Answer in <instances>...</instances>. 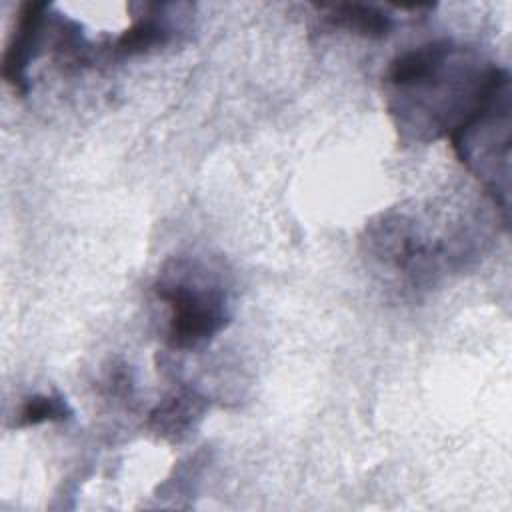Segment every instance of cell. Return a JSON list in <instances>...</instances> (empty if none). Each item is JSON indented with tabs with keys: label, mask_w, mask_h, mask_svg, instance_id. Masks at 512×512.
<instances>
[{
	"label": "cell",
	"mask_w": 512,
	"mask_h": 512,
	"mask_svg": "<svg viewBox=\"0 0 512 512\" xmlns=\"http://www.w3.org/2000/svg\"><path fill=\"white\" fill-rule=\"evenodd\" d=\"M496 66L442 38L396 56L386 72L388 110L396 128L418 142L452 134L474 110Z\"/></svg>",
	"instance_id": "1"
},
{
	"label": "cell",
	"mask_w": 512,
	"mask_h": 512,
	"mask_svg": "<svg viewBox=\"0 0 512 512\" xmlns=\"http://www.w3.org/2000/svg\"><path fill=\"white\" fill-rule=\"evenodd\" d=\"M440 208H398L366 226V256L382 274L400 278L412 290L432 286L460 270L476 252L478 236L462 216L450 222Z\"/></svg>",
	"instance_id": "2"
},
{
	"label": "cell",
	"mask_w": 512,
	"mask_h": 512,
	"mask_svg": "<svg viewBox=\"0 0 512 512\" xmlns=\"http://www.w3.org/2000/svg\"><path fill=\"white\" fill-rule=\"evenodd\" d=\"M154 292L170 310L166 340L172 348H198L230 322V294L224 274L200 258L168 260L158 274Z\"/></svg>",
	"instance_id": "3"
},
{
	"label": "cell",
	"mask_w": 512,
	"mask_h": 512,
	"mask_svg": "<svg viewBox=\"0 0 512 512\" xmlns=\"http://www.w3.org/2000/svg\"><path fill=\"white\" fill-rule=\"evenodd\" d=\"M452 148L460 162L486 188L494 206L508 226L510 198V76L494 68L486 90L474 110L450 134Z\"/></svg>",
	"instance_id": "4"
},
{
	"label": "cell",
	"mask_w": 512,
	"mask_h": 512,
	"mask_svg": "<svg viewBox=\"0 0 512 512\" xmlns=\"http://www.w3.org/2000/svg\"><path fill=\"white\" fill-rule=\"evenodd\" d=\"M52 6L46 2H26L20 6L14 32L4 50L2 78L20 96L30 90L28 66L40 54L44 44V30L50 24Z\"/></svg>",
	"instance_id": "5"
},
{
	"label": "cell",
	"mask_w": 512,
	"mask_h": 512,
	"mask_svg": "<svg viewBox=\"0 0 512 512\" xmlns=\"http://www.w3.org/2000/svg\"><path fill=\"white\" fill-rule=\"evenodd\" d=\"M204 412L206 398L196 390L182 388L158 402L148 416V428L164 440L178 442L190 434Z\"/></svg>",
	"instance_id": "6"
},
{
	"label": "cell",
	"mask_w": 512,
	"mask_h": 512,
	"mask_svg": "<svg viewBox=\"0 0 512 512\" xmlns=\"http://www.w3.org/2000/svg\"><path fill=\"white\" fill-rule=\"evenodd\" d=\"M170 4H142V14L134 18V24L126 28L110 46V54L116 58H130L144 54L152 48H160L172 38Z\"/></svg>",
	"instance_id": "7"
},
{
	"label": "cell",
	"mask_w": 512,
	"mask_h": 512,
	"mask_svg": "<svg viewBox=\"0 0 512 512\" xmlns=\"http://www.w3.org/2000/svg\"><path fill=\"white\" fill-rule=\"evenodd\" d=\"M322 20L330 28H342L362 38L380 40L386 38L394 28V16L376 4L362 2H336V4H318Z\"/></svg>",
	"instance_id": "8"
},
{
	"label": "cell",
	"mask_w": 512,
	"mask_h": 512,
	"mask_svg": "<svg viewBox=\"0 0 512 512\" xmlns=\"http://www.w3.org/2000/svg\"><path fill=\"white\" fill-rule=\"evenodd\" d=\"M72 416L68 402L58 394H34L24 400L16 426H36L42 422H64Z\"/></svg>",
	"instance_id": "9"
}]
</instances>
